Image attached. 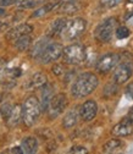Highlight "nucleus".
Here are the masks:
<instances>
[{
	"mask_svg": "<svg viewBox=\"0 0 133 154\" xmlns=\"http://www.w3.org/2000/svg\"><path fill=\"white\" fill-rule=\"evenodd\" d=\"M47 82H48L47 75L43 73V72H37V73H34L32 76V79L29 81V88H32V89L42 88Z\"/></svg>",
	"mask_w": 133,
	"mask_h": 154,
	"instance_id": "nucleus-18",
	"label": "nucleus"
},
{
	"mask_svg": "<svg viewBox=\"0 0 133 154\" xmlns=\"http://www.w3.org/2000/svg\"><path fill=\"white\" fill-rule=\"evenodd\" d=\"M10 153H22V149H21V147H15V148H11L10 150H9Z\"/></svg>",
	"mask_w": 133,
	"mask_h": 154,
	"instance_id": "nucleus-32",
	"label": "nucleus"
},
{
	"mask_svg": "<svg viewBox=\"0 0 133 154\" xmlns=\"http://www.w3.org/2000/svg\"><path fill=\"white\" fill-rule=\"evenodd\" d=\"M78 9H80V6L74 2H64V3H61V6L59 10L61 12H65V14H73Z\"/></svg>",
	"mask_w": 133,
	"mask_h": 154,
	"instance_id": "nucleus-24",
	"label": "nucleus"
},
{
	"mask_svg": "<svg viewBox=\"0 0 133 154\" xmlns=\"http://www.w3.org/2000/svg\"><path fill=\"white\" fill-rule=\"evenodd\" d=\"M80 118L83 121H92L98 114V104L95 100L89 99L86 100L81 106H80Z\"/></svg>",
	"mask_w": 133,
	"mask_h": 154,
	"instance_id": "nucleus-10",
	"label": "nucleus"
},
{
	"mask_svg": "<svg viewBox=\"0 0 133 154\" xmlns=\"http://www.w3.org/2000/svg\"><path fill=\"white\" fill-rule=\"evenodd\" d=\"M61 3H64V2H74V0H60Z\"/></svg>",
	"mask_w": 133,
	"mask_h": 154,
	"instance_id": "nucleus-36",
	"label": "nucleus"
},
{
	"mask_svg": "<svg viewBox=\"0 0 133 154\" xmlns=\"http://www.w3.org/2000/svg\"><path fill=\"white\" fill-rule=\"evenodd\" d=\"M45 3V0H20L18 6L22 9H34Z\"/></svg>",
	"mask_w": 133,
	"mask_h": 154,
	"instance_id": "nucleus-23",
	"label": "nucleus"
},
{
	"mask_svg": "<svg viewBox=\"0 0 133 154\" xmlns=\"http://www.w3.org/2000/svg\"><path fill=\"white\" fill-rule=\"evenodd\" d=\"M128 3H131V4H133V0H128Z\"/></svg>",
	"mask_w": 133,
	"mask_h": 154,
	"instance_id": "nucleus-37",
	"label": "nucleus"
},
{
	"mask_svg": "<svg viewBox=\"0 0 133 154\" xmlns=\"http://www.w3.org/2000/svg\"><path fill=\"white\" fill-rule=\"evenodd\" d=\"M48 44H49V37H43L37 42H34V44L31 48V56L34 57V59H38Z\"/></svg>",
	"mask_w": 133,
	"mask_h": 154,
	"instance_id": "nucleus-16",
	"label": "nucleus"
},
{
	"mask_svg": "<svg viewBox=\"0 0 133 154\" xmlns=\"http://www.w3.org/2000/svg\"><path fill=\"white\" fill-rule=\"evenodd\" d=\"M126 95H127L129 99H133V82L127 86V88H126Z\"/></svg>",
	"mask_w": 133,
	"mask_h": 154,
	"instance_id": "nucleus-30",
	"label": "nucleus"
},
{
	"mask_svg": "<svg viewBox=\"0 0 133 154\" xmlns=\"http://www.w3.org/2000/svg\"><path fill=\"white\" fill-rule=\"evenodd\" d=\"M128 119L133 122V106L131 108V110H129V114H128Z\"/></svg>",
	"mask_w": 133,
	"mask_h": 154,
	"instance_id": "nucleus-33",
	"label": "nucleus"
},
{
	"mask_svg": "<svg viewBox=\"0 0 133 154\" xmlns=\"http://www.w3.org/2000/svg\"><path fill=\"white\" fill-rule=\"evenodd\" d=\"M0 115H2V114H0Z\"/></svg>",
	"mask_w": 133,
	"mask_h": 154,
	"instance_id": "nucleus-38",
	"label": "nucleus"
},
{
	"mask_svg": "<svg viewBox=\"0 0 133 154\" xmlns=\"http://www.w3.org/2000/svg\"><path fill=\"white\" fill-rule=\"evenodd\" d=\"M67 106V97L66 94L64 93H59L54 95V97L51 98L48 108H47V111H48V116L50 120H54L56 119L58 116H60V115L64 112V110L66 109Z\"/></svg>",
	"mask_w": 133,
	"mask_h": 154,
	"instance_id": "nucleus-6",
	"label": "nucleus"
},
{
	"mask_svg": "<svg viewBox=\"0 0 133 154\" xmlns=\"http://www.w3.org/2000/svg\"><path fill=\"white\" fill-rule=\"evenodd\" d=\"M42 89V97H41V108L42 111H47V108L51 100V98L54 97V88L51 85H49L48 82L41 88Z\"/></svg>",
	"mask_w": 133,
	"mask_h": 154,
	"instance_id": "nucleus-13",
	"label": "nucleus"
},
{
	"mask_svg": "<svg viewBox=\"0 0 133 154\" xmlns=\"http://www.w3.org/2000/svg\"><path fill=\"white\" fill-rule=\"evenodd\" d=\"M70 153H80V154H86L88 153V149L86 147H82V146H76V147H72L70 149Z\"/></svg>",
	"mask_w": 133,
	"mask_h": 154,
	"instance_id": "nucleus-27",
	"label": "nucleus"
},
{
	"mask_svg": "<svg viewBox=\"0 0 133 154\" xmlns=\"http://www.w3.org/2000/svg\"><path fill=\"white\" fill-rule=\"evenodd\" d=\"M3 15H5V10L3 8H0V16H3Z\"/></svg>",
	"mask_w": 133,
	"mask_h": 154,
	"instance_id": "nucleus-35",
	"label": "nucleus"
},
{
	"mask_svg": "<svg viewBox=\"0 0 133 154\" xmlns=\"http://www.w3.org/2000/svg\"><path fill=\"white\" fill-rule=\"evenodd\" d=\"M62 50H64L62 44L49 43L37 60H39V63L42 64H50L53 61H56L60 56H62Z\"/></svg>",
	"mask_w": 133,
	"mask_h": 154,
	"instance_id": "nucleus-7",
	"label": "nucleus"
},
{
	"mask_svg": "<svg viewBox=\"0 0 133 154\" xmlns=\"http://www.w3.org/2000/svg\"><path fill=\"white\" fill-rule=\"evenodd\" d=\"M122 147H123L122 141H120V140H117V138H112V140L107 141V142L104 144L103 152H104V153H115V152H117L119 149H121Z\"/></svg>",
	"mask_w": 133,
	"mask_h": 154,
	"instance_id": "nucleus-21",
	"label": "nucleus"
},
{
	"mask_svg": "<svg viewBox=\"0 0 133 154\" xmlns=\"http://www.w3.org/2000/svg\"><path fill=\"white\" fill-rule=\"evenodd\" d=\"M62 57L64 61L70 65H80L82 64L86 57H87V51L84 45L80 43H73L64 48L62 50Z\"/></svg>",
	"mask_w": 133,
	"mask_h": 154,
	"instance_id": "nucleus-4",
	"label": "nucleus"
},
{
	"mask_svg": "<svg viewBox=\"0 0 133 154\" xmlns=\"http://www.w3.org/2000/svg\"><path fill=\"white\" fill-rule=\"evenodd\" d=\"M20 0H0V8H6V6H11L15 4H18Z\"/></svg>",
	"mask_w": 133,
	"mask_h": 154,
	"instance_id": "nucleus-29",
	"label": "nucleus"
},
{
	"mask_svg": "<svg viewBox=\"0 0 133 154\" xmlns=\"http://www.w3.org/2000/svg\"><path fill=\"white\" fill-rule=\"evenodd\" d=\"M121 55L117 53H107L105 55H103L100 59L98 60L97 64V70L101 73H106L109 71H111L113 67H116L120 63Z\"/></svg>",
	"mask_w": 133,
	"mask_h": 154,
	"instance_id": "nucleus-8",
	"label": "nucleus"
},
{
	"mask_svg": "<svg viewBox=\"0 0 133 154\" xmlns=\"http://www.w3.org/2000/svg\"><path fill=\"white\" fill-rule=\"evenodd\" d=\"M21 120H22V106L20 104H16L11 108L9 116L6 118V122L10 127H14V126L18 125V122Z\"/></svg>",
	"mask_w": 133,
	"mask_h": 154,
	"instance_id": "nucleus-14",
	"label": "nucleus"
},
{
	"mask_svg": "<svg viewBox=\"0 0 133 154\" xmlns=\"http://www.w3.org/2000/svg\"><path fill=\"white\" fill-rule=\"evenodd\" d=\"M66 71H65V67L62 66V65H55L54 67H53V73L54 75H56V76H61V75H64Z\"/></svg>",
	"mask_w": 133,
	"mask_h": 154,
	"instance_id": "nucleus-28",
	"label": "nucleus"
},
{
	"mask_svg": "<svg viewBox=\"0 0 133 154\" xmlns=\"http://www.w3.org/2000/svg\"><path fill=\"white\" fill-rule=\"evenodd\" d=\"M122 3V0H100V4L104 8H115Z\"/></svg>",
	"mask_w": 133,
	"mask_h": 154,
	"instance_id": "nucleus-26",
	"label": "nucleus"
},
{
	"mask_svg": "<svg viewBox=\"0 0 133 154\" xmlns=\"http://www.w3.org/2000/svg\"><path fill=\"white\" fill-rule=\"evenodd\" d=\"M116 26H117L116 17L106 18V20L101 21L97 26L95 31H94V38L100 43H107L112 38V35L115 34Z\"/></svg>",
	"mask_w": 133,
	"mask_h": 154,
	"instance_id": "nucleus-5",
	"label": "nucleus"
},
{
	"mask_svg": "<svg viewBox=\"0 0 133 154\" xmlns=\"http://www.w3.org/2000/svg\"><path fill=\"white\" fill-rule=\"evenodd\" d=\"M87 27V22L82 17H76L72 20H67L60 35L65 41H74L78 37H81Z\"/></svg>",
	"mask_w": 133,
	"mask_h": 154,
	"instance_id": "nucleus-3",
	"label": "nucleus"
},
{
	"mask_svg": "<svg viewBox=\"0 0 133 154\" xmlns=\"http://www.w3.org/2000/svg\"><path fill=\"white\" fill-rule=\"evenodd\" d=\"M58 4L59 3H47V4H44L43 6H41L38 10H35L33 14H32V18H35V17H41V16H44V15H47L48 12H50L51 10H54L56 6H58Z\"/></svg>",
	"mask_w": 133,
	"mask_h": 154,
	"instance_id": "nucleus-22",
	"label": "nucleus"
},
{
	"mask_svg": "<svg viewBox=\"0 0 133 154\" xmlns=\"http://www.w3.org/2000/svg\"><path fill=\"white\" fill-rule=\"evenodd\" d=\"M4 71H5V61L4 60H0V80H2Z\"/></svg>",
	"mask_w": 133,
	"mask_h": 154,
	"instance_id": "nucleus-31",
	"label": "nucleus"
},
{
	"mask_svg": "<svg viewBox=\"0 0 133 154\" xmlns=\"http://www.w3.org/2000/svg\"><path fill=\"white\" fill-rule=\"evenodd\" d=\"M33 31V27L28 23H21V25H18L14 28H11L10 31L6 32L5 37H6V39L10 41V42H15L17 38H20L22 35H26V34H31V32Z\"/></svg>",
	"mask_w": 133,
	"mask_h": 154,
	"instance_id": "nucleus-11",
	"label": "nucleus"
},
{
	"mask_svg": "<svg viewBox=\"0 0 133 154\" xmlns=\"http://www.w3.org/2000/svg\"><path fill=\"white\" fill-rule=\"evenodd\" d=\"M133 73V63L131 60H127V61H123L121 63L115 72H113V81L117 85H122V83H126Z\"/></svg>",
	"mask_w": 133,
	"mask_h": 154,
	"instance_id": "nucleus-9",
	"label": "nucleus"
},
{
	"mask_svg": "<svg viewBox=\"0 0 133 154\" xmlns=\"http://www.w3.org/2000/svg\"><path fill=\"white\" fill-rule=\"evenodd\" d=\"M21 149H22V153H26V154L37 153V150H38V140L35 137L23 138V141L21 143Z\"/></svg>",
	"mask_w": 133,
	"mask_h": 154,
	"instance_id": "nucleus-17",
	"label": "nucleus"
},
{
	"mask_svg": "<svg viewBox=\"0 0 133 154\" xmlns=\"http://www.w3.org/2000/svg\"><path fill=\"white\" fill-rule=\"evenodd\" d=\"M78 120H80V111L77 109H71L64 116L62 126H64V128H72L73 126L77 125Z\"/></svg>",
	"mask_w": 133,
	"mask_h": 154,
	"instance_id": "nucleus-15",
	"label": "nucleus"
},
{
	"mask_svg": "<svg viewBox=\"0 0 133 154\" xmlns=\"http://www.w3.org/2000/svg\"><path fill=\"white\" fill-rule=\"evenodd\" d=\"M41 112H42V108L39 100L34 95H31L25 100L22 105V121L25 122L26 126L31 127L38 121Z\"/></svg>",
	"mask_w": 133,
	"mask_h": 154,
	"instance_id": "nucleus-2",
	"label": "nucleus"
},
{
	"mask_svg": "<svg viewBox=\"0 0 133 154\" xmlns=\"http://www.w3.org/2000/svg\"><path fill=\"white\" fill-rule=\"evenodd\" d=\"M5 27H6V23H5V22H3V21H0V31L4 29Z\"/></svg>",
	"mask_w": 133,
	"mask_h": 154,
	"instance_id": "nucleus-34",
	"label": "nucleus"
},
{
	"mask_svg": "<svg viewBox=\"0 0 133 154\" xmlns=\"http://www.w3.org/2000/svg\"><path fill=\"white\" fill-rule=\"evenodd\" d=\"M32 45V37L29 34L22 35L15 41V47L18 51H26Z\"/></svg>",
	"mask_w": 133,
	"mask_h": 154,
	"instance_id": "nucleus-20",
	"label": "nucleus"
},
{
	"mask_svg": "<svg viewBox=\"0 0 133 154\" xmlns=\"http://www.w3.org/2000/svg\"><path fill=\"white\" fill-rule=\"evenodd\" d=\"M115 34H116V37L119 38V39H125V38H127L129 35V29L126 26H121V27L116 28Z\"/></svg>",
	"mask_w": 133,
	"mask_h": 154,
	"instance_id": "nucleus-25",
	"label": "nucleus"
},
{
	"mask_svg": "<svg viewBox=\"0 0 133 154\" xmlns=\"http://www.w3.org/2000/svg\"><path fill=\"white\" fill-rule=\"evenodd\" d=\"M99 85V79L93 72H83L74 79L71 86V94L74 98H84L92 94Z\"/></svg>",
	"mask_w": 133,
	"mask_h": 154,
	"instance_id": "nucleus-1",
	"label": "nucleus"
},
{
	"mask_svg": "<svg viewBox=\"0 0 133 154\" xmlns=\"http://www.w3.org/2000/svg\"><path fill=\"white\" fill-rule=\"evenodd\" d=\"M133 132V122L129 119H125L112 127L111 133L117 137H127Z\"/></svg>",
	"mask_w": 133,
	"mask_h": 154,
	"instance_id": "nucleus-12",
	"label": "nucleus"
},
{
	"mask_svg": "<svg viewBox=\"0 0 133 154\" xmlns=\"http://www.w3.org/2000/svg\"><path fill=\"white\" fill-rule=\"evenodd\" d=\"M66 18H58L54 22H51V25L48 28V37H55V35H60L65 23H66Z\"/></svg>",
	"mask_w": 133,
	"mask_h": 154,
	"instance_id": "nucleus-19",
	"label": "nucleus"
}]
</instances>
